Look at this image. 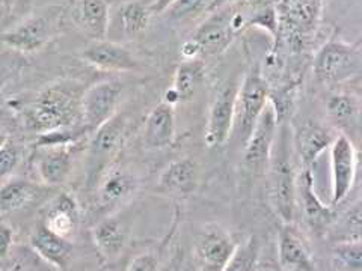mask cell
<instances>
[{
    "mask_svg": "<svg viewBox=\"0 0 362 271\" xmlns=\"http://www.w3.org/2000/svg\"><path fill=\"white\" fill-rule=\"evenodd\" d=\"M85 88L77 80H58L41 89L23 112L25 126L38 134L82 124Z\"/></svg>",
    "mask_w": 362,
    "mask_h": 271,
    "instance_id": "1",
    "label": "cell"
},
{
    "mask_svg": "<svg viewBox=\"0 0 362 271\" xmlns=\"http://www.w3.org/2000/svg\"><path fill=\"white\" fill-rule=\"evenodd\" d=\"M278 134L279 138H276L267 167L270 179V200L281 222L291 223L294 220V210H296L298 179L291 162L288 128L282 127Z\"/></svg>",
    "mask_w": 362,
    "mask_h": 271,
    "instance_id": "2",
    "label": "cell"
},
{
    "mask_svg": "<svg viewBox=\"0 0 362 271\" xmlns=\"http://www.w3.org/2000/svg\"><path fill=\"white\" fill-rule=\"evenodd\" d=\"M313 68L317 80L326 86H338L355 80L362 70L359 44L331 38L317 52Z\"/></svg>",
    "mask_w": 362,
    "mask_h": 271,
    "instance_id": "3",
    "label": "cell"
},
{
    "mask_svg": "<svg viewBox=\"0 0 362 271\" xmlns=\"http://www.w3.org/2000/svg\"><path fill=\"white\" fill-rule=\"evenodd\" d=\"M126 118L117 113L89 136L86 158V183L89 188H95L98 179L110 166V160L117 155L126 138Z\"/></svg>",
    "mask_w": 362,
    "mask_h": 271,
    "instance_id": "4",
    "label": "cell"
},
{
    "mask_svg": "<svg viewBox=\"0 0 362 271\" xmlns=\"http://www.w3.org/2000/svg\"><path fill=\"white\" fill-rule=\"evenodd\" d=\"M270 88L258 65H252L237 89L234 127L239 139L245 143L259 115L270 101Z\"/></svg>",
    "mask_w": 362,
    "mask_h": 271,
    "instance_id": "5",
    "label": "cell"
},
{
    "mask_svg": "<svg viewBox=\"0 0 362 271\" xmlns=\"http://www.w3.org/2000/svg\"><path fill=\"white\" fill-rule=\"evenodd\" d=\"M278 124L279 118L276 107L269 101L251 134L243 143V164L246 171L252 175L267 174L270 157L278 138Z\"/></svg>",
    "mask_w": 362,
    "mask_h": 271,
    "instance_id": "6",
    "label": "cell"
},
{
    "mask_svg": "<svg viewBox=\"0 0 362 271\" xmlns=\"http://www.w3.org/2000/svg\"><path fill=\"white\" fill-rule=\"evenodd\" d=\"M124 85L115 78L101 80L85 89L82 95V124L93 134L118 113Z\"/></svg>",
    "mask_w": 362,
    "mask_h": 271,
    "instance_id": "7",
    "label": "cell"
},
{
    "mask_svg": "<svg viewBox=\"0 0 362 271\" xmlns=\"http://www.w3.org/2000/svg\"><path fill=\"white\" fill-rule=\"evenodd\" d=\"M237 243L219 224L202 228L194 241L192 256L197 271H222L235 251Z\"/></svg>",
    "mask_w": 362,
    "mask_h": 271,
    "instance_id": "8",
    "label": "cell"
},
{
    "mask_svg": "<svg viewBox=\"0 0 362 271\" xmlns=\"http://www.w3.org/2000/svg\"><path fill=\"white\" fill-rule=\"evenodd\" d=\"M331 154V207L344 202L354 188L358 171V148L344 134H337Z\"/></svg>",
    "mask_w": 362,
    "mask_h": 271,
    "instance_id": "9",
    "label": "cell"
},
{
    "mask_svg": "<svg viewBox=\"0 0 362 271\" xmlns=\"http://www.w3.org/2000/svg\"><path fill=\"white\" fill-rule=\"evenodd\" d=\"M235 5H228L210 11L206 20L198 26L192 40H195L199 44L202 54L218 56L230 47L237 35L233 26Z\"/></svg>",
    "mask_w": 362,
    "mask_h": 271,
    "instance_id": "10",
    "label": "cell"
},
{
    "mask_svg": "<svg viewBox=\"0 0 362 271\" xmlns=\"http://www.w3.org/2000/svg\"><path fill=\"white\" fill-rule=\"evenodd\" d=\"M237 89H239V86L234 83L226 85L221 88L211 100L206 136H204L209 148H218L231 138L235 119Z\"/></svg>",
    "mask_w": 362,
    "mask_h": 271,
    "instance_id": "11",
    "label": "cell"
},
{
    "mask_svg": "<svg viewBox=\"0 0 362 271\" xmlns=\"http://www.w3.org/2000/svg\"><path fill=\"white\" fill-rule=\"evenodd\" d=\"M81 59L88 65L106 73H130L139 68L133 53L122 44L100 40L93 41L82 50Z\"/></svg>",
    "mask_w": 362,
    "mask_h": 271,
    "instance_id": "12",
    "label": "cell"
},
{
    "mask_svg": "<svg viewBox=\"0 0 362 271\" xmlns=\"http://www.w3.org/2000/svg\"><path fill=\"white\" fill-rule=\"evenodd\" d=\"M53 35V21L49 17L38 16L23 20L20 25L0 33V44L18 53H37Z\"/></svg>",
    "mask_w": 362,
    "mask_h": 271,
    "instance_id": "13",
    "label": "cell"
},
{
    "mask_svg": "<svg viewBox=\"0 0 362 271\" xmlns=\"http://www.w3.org/2000/svg\"><path fill=\"white\" fill-rule=\"evenodd\" d=\"M278 261L284 271H317L311 248L293 222L279 228Z\"/></svg>",
    "mask_w": 362,
    "mask_h": 271,
    "instance_id": "14",
    "label": "cell"
},
{
    "mask_svg": "<svg viewBox=\"0 0 362 271\" xmlns=\"http://www.w3.org/2000/svg\"><path fill=\"white\" fill-rule=\"evenodd\" d=\"M76 146L77 145L38 148L35 169L44 186L59 187L70 179L74 166Z\"/></svg>",
    "mask_w": 362,
    "mask_h": 271,
    "instance_id": "15",
    "label": "cell"
},
{
    "mask_svg": "<svg viewBox=\"0 0 362 271\" xmlns=\"http://www.w3.org/2000/svg\"><path fill=\"white\" fill-rule=\"evenodd\" d=\"M326 115L329 122L358 146L361 134V100L358 95L349 92H335L327 97Z\"/></svg>",
    "mask_w": 362,
    "mask_h": 271,
    "instance_id": "16",
    "label": "cell"
},
{
    "mask_svg": "<svg viewBox=\"0 0 362 271\" xmlns=\"http://www.w3.org/2000/svg\"><path fill=\"white\" fill-rule=\"evenodd\" d=\"M98 203L103 208H115L133 198L139 188V179L124 167L109 166L95 186Z\"/></svg>",
    "mask_w": 362,
    "mask_h": 271,
    "instance_id": "17",
    "label": "cell"
},
{
    "mask_svg": "<svg viewBox=\"0 0 362 271\" xmlns=\"http://www.w3.org/2000/svg\"><path fill=\"white\" fill-rule=\"evenodd\" d=\"M335 136L337 134L329 127H325L323 124L314 119H307L300 124L294 136V146H296L303 169H311L319 157L326 150H329Z\"/></svg>",
    "mask_w": 362,
    "mask_h": 271,
    "instance_id": "18",
    "label": "cell"
},
{
    "mask_svg": "<svg viewBox=\"0 0 362 271\" xmlns=\"http://www.w3.org/2000/svg\"><path fill=\"white\" fill-rule=\"evenodd\" d=\"M199 183V167L195 158L185 157L169 163L158 176V188L163 193L187 198L194 193Z\"/></svg>",
    "mask_w": 362,
    "mask_h": 271,
    "instance_id": "19",
    "label": "cell"
},
{
    "mask_svg": "<svg viewBox=\"0 0 362 271\" xmlns=\"http://www.w3.org/2000/svg\"><path fill=\"white\" fill-rule=\"evenodd\" d=\"M29 246L44 263H47L58 271L66 270L73 259L74 248L71 241L50 232L42 224L32 232Z\"/></svg>",
    "mask_w": 362,
    "mask_h": 271,
    "instance_id": "20",
    "label": "cell"
},
{
    "mask_svg": "<svg viewBox=\"0 0 362 271\" xmlns=\"http://www.w3.org/2000/svg\"><path fill=\"white\" fill-rule=\"evenodd\" d=\"M81 223V207L71 193H61L56 196L44 214L42 226L50 232L70 240Z\"/></svg>",
    "mask_w": 362,
    "mask_h": 271,
    "instance_id": "21",
    "label": "cell"
},
{
    "mask_svg": "<svg viewBox=\"0 0 362 271\" xmlns=\"http://www.w3.org/2000/svg\"><path fill=\"white\" fill-rule=\"evenodd\" d=\"M298 193H300V203L305 220L311 226V229L317 234H323L325 231L329 229V226L334 223V211L332 207H326L319 195H317L314 187L313 169H303Z\"/></svg>",
    "mask_w": 362,
    "mask_h": 271,
    "instance_id": "22",
    "label": "cell"
},
{
    "mask_svg": "<svg viewBox=\"0 0 362 271\" xmlns=\"http://www.w3.org/2000/svg\"><path fill=\"white\" fill-rule=\"evenodd\" d=\"M175 139V107L166 103L157 104L146 116L144 143L150 150H166Z\"/></svg>",
    "mask_w": 362,
    "mask_h": 271,
    "instance_id": "23",
    "label": "cell"
},
{
    "mask_svg": "<svg viewBox=\"0 0 362 271\" xmlns=\"http://www.w3.org/2000/svg\"><path fill=\"white\" fill-rule=\"evenodd\" d=\"M90 235L100 256L107 263L118 259L126 251L129 241V232L124 228L122 222L113 216L97 222Z\"/></svg>",
    "mask_w": 362,
    "mask_h": 271,
    "instance_id": "24",
    "label": "cell"
},
{
    "mask_svg": "<svg viewBox=\"0 0 362 271\" xmlns=\"http://www.w3.org/2000/svg\"><path fill=\"white\" fill-rule=\"evenodd\" d=\"M73 18L89 38L94 41L106 40L110 20L107 0H77Z\"/></svg>",
    "mask_w": 362,
    "mask_h": 271,
    "instance_id": "25",
    "label": "cell"
},
{
    "mask_svg": "<svg viewBox=\"0 0 362 271\" xmlns=\"http://www.w3.org/2000/svg\"><path fill=\"white\" fill-rule=\"evenodd\" d=\"M41 193V186L21 176H11L0 186V214L26 208Z\"/></svg>",
    "mask_w": 362,
    "mask_h": 271,
    "instance_id": "26",
    "label": "cell"
},
{
    "mask_svg": "<svg viewBox=\"0 0 362 271\" xmlns=\"http://www.w3.org/2000/svg\"><path fill=\"white\" fill-rule=\"evenodd\" d=\"M204 76H206V68L198 59L186 61L177 68L173 86L169 89L177 97L178 103H189V101H192L204 80Z\"/></svg>",
    "mask_w": 362,
    "mask_h": 271,
    "instance_id": "27",
    "label": "cell"
},
{
    "mask_svg": "<svg viewBox=\"0 0 362 271\" xmlns=\"http://www.w3.org/2000/svg\"><path fill=\"white\" fill-rule=\"evenodd\" d=\"M262 261V243L257 235L247 236L235 246V251L222 271H258Z\"/></svg>",
    "mask_w": 362,
    "mask_h": 271,
    "instance_id": "28",
    "label": "cell"
},
{
    "mask_svg": "<svg viewBox=\"0 0 362 271\" xmlns=\"http://www.w3.org/2000/svg\"><path fill=\"white\" fill-rule=\"evenodd\" d=\"M151 16L150 6H145L141 2H127L119 11L122 30L132 37L138 35L148 28Z\"/></svg>",
    "mask_w": 362,
    "mask_h": 271,
    "instance_id": "29",
    "label": "cell"
},
{
    "mask_svg": "<svg viewBox=\"0 0 362 271\" xmlns=\"http://www.w3.org/2000/svg\"><path fill=\"white\" fill-rule=\"evenodd\" d=\"M332 261L339 271H361L362 244L359 240H346L338 243L332 251Z\"/></svg>",
    "mask_w": 362,
    "mask_h": 271,
    "instance_id": "30",
    "label": "cell"
},
{
    "mask_svg": "<svg viewBox=\"0 0 362 271\" xmlns=\"http://www.w3.org/2000/svg\"><path fill=\"white\" fill-rule=\"evenodd\" d=\"M213 0H175V2L165 11L169 20H190L204 13H209Z\"/></svg>",
    "mask_w": 362,
    "mask_h": 271,
    "instance_id": "31",
    "label": "cell"
},
{
    "mask_svg": "<svg viewBox=\"0 0 362 271\" xmlns=\"http://www.w3.org/2000/svg\"><path fill=\"white\" fill-rule=\"evenodd\" d=\"M20 162L21 151L18 146L6 142L2 148H0V186L11 176H14V172L17 171Z\"/></svg>",
    "mask_w": 362,
    "mask_h": 271,
    "instance_id": "32",
    "label": "cell"
},
{
    "mask_svg": "<svg viewBox=\"0 0 362 271\" xmlns=\"http://www.w3.org/2000/svg\"><path fill=\"white\" fill-rule=\"evenodd\" d=\"M158 267H160L158 255L154 252H144L132 259L126 271H158Z\"/></svg>",
    "mask_w": 362,
    "mask_h": 271,
    "instance_id": "33",
    "label": "cell"
},
{
    "mask_svg": "<svg viewBox=\"0 0 362 271\" xmlns=\"http://www.w3.org/2000/svg\"><path fill=\"white\" fill-rule=\"evenodd\" d=\"M14 229L6 222H0V259H6L14 246Z\"/></svg>",
    "mask_w": 362,
    "mask_h": 271,
    "instance_id": "34",
    "label": "cell"
},
{
    "mask_svg": "<svg viewBox=\"0 0 362 271\" xmlns=\"http://www.w3.org/2000/svg\"><path fill=\"white\" fill-rule=\"evenodd\" d=\"M181 54L186 61H195L198 59V56L202 54L199 44L195 40H189L183 45H181Z\"/></svg>",
    "mask_w": 362,
    "mask_h": 271,
    "instance_id": "35",
    "label": "cell"
},
{
    "mask_svg": "<svg viewBox=\"0 0 362 271\" xmlns=\"http://www.w3.org/2000/svg\"><path fill=\"white\" fill-rule=\"evenodd\" d=\"M175 0H154V2L150 5L151 14H163L165 11L171 6Z\"/></svg>",
    "mask_w": 362,
    "mask_h": 271,
    "instance_id": "36",
    "label": "cell"
},
{
    "mask_svg": "<svg viewBox=\"0 0 362 271\" xmlns=\"http://www.w3.org/2000/svg\"><path fill=\"white\" fill-rule=\"evenodd\" d=\"M14 4V11L20 16H26L29 14V11L32 9L33 0H13Z\"/></svg>",
    "mask_w": 362,
    "mask_h": 271,
    "instance_id": "37",
    "label": "cell"
},
{
    "mask_svg": "<svg viewBox=\"0 0 362 271\" xmlns=\"http://www.w3.org/2000/svg\"><path fill=\"white\" fill-rule=\"evenodd\" d=\"M242 2H246V0H213L211 2V6H210V11H214L218 8H222V6H228V5H235V4H242ZM209 11V13H210ZM207 13V14H209Z\"/></svg>",
    "mask_w": 362,
    "mask_h": 271,
    "instance_id": "38",
    "label": "cell"
},
{
    "mask_svg": "<svg viewBox=\"0 0 362 271\" xmlns=\"http://www.w3.org/2000/svg\"><path fill=\"white\" fill-rule=\"evenodd\" d=\"M6 142H9L6 133H4L2 130H0V148H2V146H4Z\"/></svg>",
    "mask_w": 362,
    "mask_h": 271,
    "instance_id": "39",
    "label": "cell"
},
{
    "mask_svg": "<svg viewBox=\"0 0 362 271\" xmlns=\"http://www.w3.org/2000/svg\"><path fill=\"white\" fill-rule=\"evenodd\" d=\"M2 88H4V78L0 77V94H2Z\"/></svg>",
    "mask_w": 362,
    "mask_h": 271,
    "instance_id": "40",
    "label": "cell"
},
{
    "mask_svg": "<svg viewBox=\"0 0 362 271\" xmlns=\"http://www.w3.org/2000/svg\"><path fill=\"white\" fill-rule=\"evenodd\" d=\"M174 271H178V268H177V267H175V268H174Z\"/></svg>",
    "mask_w": 362,
    "mask_h": 271,
    "instance_id": "41",
    "label": "cell"
}]
</instances>
